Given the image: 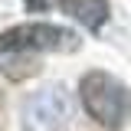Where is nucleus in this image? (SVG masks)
Instances as JSON below:
<instances>
[{"label": "nucleus", "mask_w": 131, "mask_h": 131, "mask_svg": "<svg viewBox=\"0 0 131 131\" xmlns=\"http://www.w3.org/2000/svg\"><path fill=\"white\" fill-rule=\"evenodd\" d=\"M46 3H49V0H26V7H30V10H43Z\"/></svg>", "instance_id": "5"}, {"label": "nucleus", "mask_w": 131, "mask_h": 131, "mask_svg": "<svg viewBox=\"0 0 131 131\" xmlns=\"http://www.w3.org/2000/svg\"><path fill=\"white\" fill-rule=\"evenodd\" d=\"M69 95L62 85H49L26 102L23 108V131H66L69 125Z\"/></svg>", "instance_id": "3"}, {"label": "nucleus", "mask_w": 131, "mask_h": 131, "mask_svg": "<svg viewBox=\"0 0 131 131\" xmlns=\"http://www.w3.org/2000/svg\"><path fill=\"white\" fill-rule=\"evenodd\" d=\"M79 98L89 118L105 131H121L131 121V89L108 72H89L79 82Z\"/></svg>", "instance_id": "1"}, {"label": "nucleus", "mask_w": 131, "mask_h": 131, "mask_svg": "<svg viewBox=\"0 0 131 131\" xmlns=\"http://www.w3.org/2000/svg\"><path fill=\"white\" fill-rule=\"evenodd\" d=\"M59 10L72 20H79L85 30L98 33L108 20V0H59Z\"/></svg>", "instance_id": "4"}, {"label": "nucleus", "mask_w": 131, "mask_h": 131, "mask_svg": "<svg viewBox=\"0 0 131 131\" xmlns=\"http://www.w3.org/2000/svg\"><path fill=\"white\" fill-rule=\"evenodd\" d=\"M79 46V36L56 23H23L0 33V56H23V52H69Z\"/></svg>", "instance_id": "2"}]
</instances>
